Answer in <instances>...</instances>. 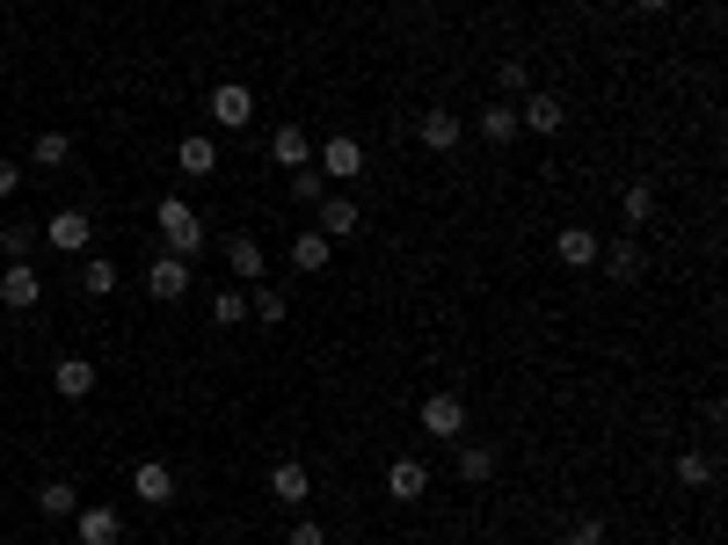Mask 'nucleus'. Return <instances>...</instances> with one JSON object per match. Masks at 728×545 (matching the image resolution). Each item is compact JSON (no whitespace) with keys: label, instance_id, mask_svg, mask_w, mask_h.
<instances>
[{"label":"nucleus","instance_id":"obj_1","mask_svg":"<svg viewBox=\"0 0 728 545\" xmlns=\"http://www.w3.org/2000/svg\"><path fill=\"white\" fill-rule=\"evenodd\" d=\"M161 233H168V255L190 262L197 248H204V218H197L183 197H161Z\"/></svg>","mask_w":728,"mask_h":545},{"label":"nucleus","instance_id":"obj_2","mask_svg":"<svg viewBox=\"0 0 728 545\" xmlns=\"http://www.w3.org/2000/svg\"><path fill=\"white\" fill-rule=\"evenodd\" d=\"M204 110H212L226 131H241V124H255V88H241V80H218Z\"/></svg>","mask_w":728,"mask_h":545},{"label":"nucleus","instance_id":"obj_3","mask_svg":"<svg viewBox=\"0 0 728 545\" xmlns=\"http://www.w3.org/2000/svg\"><path fill=\"white\" fill-rule=\"evenodd\" d=\"M321 175H328V182H357V175H364V145L357 139H350V131H336V139H328V145H321Z\"/></svg>","mask_w":728,"mask_h":545},{"label":"nucleus","instance_id":"obj_4","mask_svg":"<svg viewBox=\"0 0 728 545\" xmlns=\"http://www.w3.org/2000/svg\"><path fill=\"white\" fill-rule=\"evenodd\" d=\"M423 429L444 436V444H460V436H466V401H460V393H430V401H423Z\"/></svg>","mask_w":728,"mask_h":545},{"label":"nucleus","instance_id":"obj_5","mask_svg":"<svg viewBox=\"0 0 728 545\" xmlns=\"http://www.w3.org/2000/svg\"><path fill=\"white\" fill-rule=\"evenodd\" d=\"M146 291H153V306L183 299V291H190V262H183V255H153V269H146Z\"/></svg>","mask_w":728,"mask_h":545},{"label":"nucleus","instance_id":"obj_6","mask_svg":"<svg viewBox=\"0 0 728 545\" xmlns=\"http://www.w3.org/2000/svg\"><path fill=\"white\" fill-rule=\"evenodd\" d=\"M37 299H45V277H37L29 262H8V277H0V306H8V313H29Z\"/></svg>","mask_w":728,"mask_h":545},{"label":"nucleus","instance_id":"obj_7","mask_svg":"<svg viewBox=\"0 0 728 545\" xmlns=\"http://www.w3.org/2000/svg\"><path fill=\"white\" fill-rule=\"evenodd\" d=\"M415 139H423V153H460V117H452V110L437 102V110H423Z\"/></svg>","mask_w":728,"mask_h":545},{"label":"nucleus","instance_id":"obj_8","mask_svg":"<svg viewBox=\"0 0 728 545\" xmlns=\"http://www.w3.org/2000/svg\"><path fill=\"white\" fill-rule=\"evenodd\" d=\"M387 495L393 502H423L430 495V466H423V458H393L387 466Z\"/></svg>","mask_w":728,"mask_h":545},{"label":"nucleus","instance_id":"obj_9","mask_svg":"<svg viewBox=\"0 0 728 545\" xmlns=\"http://www.w3.org/2000/svg\"><path fill=\"white\" fill-rule=\"evenodd\" d=\"M269 495H277V502H291V509H299V502L314 495V473H306V466H299V458H277V466H269Z\"/></svg>","mask_w":728,"mask_h":545},{"label":"nucleus","instance_id":"obj_10","mask_svg":"<svg viewBox=\"0 0 728 545\" xmlns=\"http://www.w3.org/2000/svg\"><path fill=\"white\" fill-rule=\"evenodd\" d=\"M51 393H59V401H88V393H96V364H88V356H66V364L51 371Z\"/></svg>","mask_w":728,"mask_h":545},{"label":"nucleus","instance_id":"obj_11","mask_svg":"<svg viewBox=\"0 0 728 545\" xmlns=\"http://www.w3.org/2000/svg\"><path fill=\"white\" fill-rule=\"evenodd\" d=\"M131 495L161 509V502H175V473L161 466V458H146V466H131Z\"/></svg>","mask_w":728,"mask_h":545},{"label":"nucleus","instance_id":"obj_12","mask_svg":"<svg viewBox=\"0 0 728 545\" xmlns=\"http://www.w3.org/2000/svg\"><path fill=\"white\" fill-rule=\"evenodd\" d=\"M73 531H80V545H117L124 538V517H117V509H73Z\"/></svg>","mask_w":728,"mask_h":545},{"label":"nucleus","instance_id":"obj_13","mask_svg":"<svg viewBox=\"0 0 728 545\" xmlns=\"http://www.w3.org/2000/svg\"><path fill=\"white\" fill-rule=\"evenodd\" d=\"M314 212H321V233H328V240H350V233L364 226V212L350 204V197H321Z\"/></svg>","mask_w":728,"mask_h":545},{"label":"nucleus","instance_id":"obj_14","mask_svg":"<svg viewBox=\"0 0 728 545\" xmlns=\"http://www.w3.org/2000/svg\"><path fill=\"white\" fill-rule=\"evenodd\" d=\"M175 167H183L190 182H204V175H218V145L204 139V131H197V139H183V145H175Z\"/></svg>","mask_w":728,"mask_h":545},{"label":"nucleus","instance_id":"obj_15","mask_svg":"<svg viewBox=\"0 0 728 545\" xmlns=\"http://www.w3.org/2000/svg\"><path fill=\"white\" fill-rule=\"evenodd\" d=\"M226 269H234L241 284H263V269H269V262H263V248H255L248 233H234V240H226Z\"/></svg>","mask_w":728,"mask_h":545},{"label":"nucleus","instance_id":"obj_16","mask_svg":"<svg viewBox=\"0 0 728 545\" xmlns=\"http://www.w3.org/2000/svg\"><path fill=\"white\" fill-rule=\"evenodd\" d=\"M554 255L568 262V269H590V262H598V233H590V226H561Z\"/></svg>","mask_w":728,"mask_h":545},{"label":"nucleus","instance_id":"obj_17","mask_svg":"<svg viewBox=\"0 0 728 545\" xmlns=\"http://www.w3.org/2000/svg\"><path fill=\"white\" fill-rule=\"evenodd\" d=\"M517 102H525V110H517V124H532V131H547V139L568 124V110H561L554 96H517Z\"/></svg>","mask_w":728,"mask_h":545},{"label":"nucleus","instance_id":"obj_18","mask_svg":"<svg viewBox=\"0 0 728 545\" xmlns=\"http://www.w3.org/2000/svg\"><path fill=\"white\" fill-rule=\"evenodd\" d=\"M51 248H66V255H80L88 248V212H51Z\"/></svg>","mask_w":728,"mask_h":545},{"label":"nucleus","instance_id":"obj_19","mask_svg":"<svg viewBox=\"0 0 728 545\" xmlns=\"http://www.w3.org/2000/svg\"><path fill=\"white\" fill-rule=\"evenodd\" d=\"M598 255H605L612 284H633V277H641V248H633V240H612V248H598Z\"/></svg>","mask_w":728,"mask_h":545},{"label":"nucleus","instance_id":"obj_20","mask_svg":"<svg viewBox=\"0 0 728 545\" xmlns=\"http://www.w3.org/2000/svg\"><path fill=\"white\" fill-rule=\"evenodd\" d=\"M117 284H124V277H117V262H110V255H88V262H80V291H88V299H110Z\"/></svg>","mask_w":728,"mask_h":545},{"label":"nucleus","instance_id":"obj_21","mask_svg":"<svg viewBox=\"0 0 728 545\" xmlns=\"http://www.w3.org/2000/svg\"><path fill=\"white\" fill-rule=\"evenodd\" d=\"M269 161H277V167H306V131H299V124H277V139H269Z\"/></svg>","mask_w":728,"mask_h":545},{"label":"nucleus","instance_id":"obj_22","mask_svg":"<svg viewBox=\"0 0 728 545\" xmlns=\"http://www.w3.org/2000/svg\"><path fill=\"white\" fill-rule=\"evenodd\" d=\"M291 262H299V269H328V262H336V240L328 233H299L291 240Z\"/></svg>","mask_w":728,"mask_h":545},{"label":"nucleus","instance_id":"obj_23","mask_svg":"<svg viewBox=\"0 0 728 545\" xmlns=\"http://www.w3.org/2000/svg\"><path fill=\"white\" fill-rule=\"evenodd\" d=\"M510 131H517V102H488V110H481V139L488 145H510Z\"/></svg>","mask_w":728,"mask_h":545},{"label":"nucleus","instance_id":"obj_24","mask_svg":"<svg viewBox=\"0 0 728 545\" xmlns=\"http://www.w3.org/2000/svg\"><path fill=\"white\" fill-rule=\"evenodd\" d=\"M619 218H627V226H649L655 218V190L649 182H627V190H619Z\"/></svg>","mask_w":728,"mask_h":545},{"label":"nucleus","instance_id":"obj_25","mask_svg":"<svg viewBox=\"0 0 728 545\" xmlns=\"http://www.w3.org/2000/svg\"><path fill=\"white\" fill-rule=\"evenodd\" d=\"M37 509H45V517H73V509H80L73 480H45V487H37Z\"/></svg>","mask_w":728,"mask_h":545},{"label":"nucleus","instance_id":"obj_26","mask_svg":"<svg viewBox=\"0 0 728 545\" xmlns=\"http://www.w3.org/2000/svg\"><path fill=\"white\" fill-rule=\"evenodd\" d=\"M452 466H460V480H474V487H481V480L495 473V451H488V444H460V458H452Z\"/></svg>","mask_w":728,"mask_h":545},{"label":"nucleus","instance_id":"obj_27","mask_svg":"<svg viewBox=\"0 0 728 545\" xmlns=\"http://www.w3.org/2000/svg\"><path fill=\"white\" fill-rule=\"evenodd\" d=\"M678 487H714V458L706 451H678Z\"/></svg>","mask_w":728,"mask_h":545},{"label":"nucleus","instance_id":"obj_28","mask_svg":"<svg viewBox=\"0 0 728 545\" xmlns=\"http://www.w3.org/2000/svg\"><path fill=\"white\" fill-rule=\"evenodd\" d=\"M66 153H73L66 131H37V145H29V161L37 167H66Z\"/></svg>","mask_w":728,"mask_h":545},{"label":"nucleus","instance_id":"obj_29","mask_svg":"<svg viewBox=\"0 0 728 545\" xmlns=\"http://www.w3.org/2000/svg\"><path fill=\"white\" fill-rule=\"evenodd\" d=\"M291 197H299V204H321V197H328V175H321L314 161H306V167H291Z\"/></svg>","mask_w":728,"mask_h":545},{"label":"nucleus","instance_id":"obj_30","mask_svg":"<svg viewBox=\"0 0 728 545\" xmlns=\"http://www.w3.org/2000/svg\"><path fill=\"white\" fill-rule=\"evenodd\" d=\"M248 313H255V320H263V328H277V320H285V291L255 284V291H248Z\"/></svg>","mask_w":728,"mask_h":545},{"label":"nucleus","instance_id":"obj_31","mask_svg":"<svg viewBox=\"0 0 728 545\" xmlns=\"http://www.w3.org/2000/svg\"><path fill=\"white\" fill-rule=\"evenodd\" d=\"M495 80H503V102L510 96H532V66H525V59H503V66H495Z\"/></svg>","mask_w":728,"mask_h":545},{"label":"nucleus","instance_id":"obj_32","mask_svg":"<svg viewBox=\"0 0 728 545\" xmlns=\"http://www.w3.org/2000/svg\"><path fill=\"white\" fill-rule=\"evenodd\" d=\"M212 320H218V328H241V320H248V291H218Z\"/></svg>","mask_w":728,"mask_h":545},{"label":"nucleus","instance_id":"obj_33","mask_svg":"<svg viewBox=\"0 0 728 545\" xmlns=\"http://www.w3.org/2000/svg\"><path fill=\"white\" fill-rule=\"evenodd\" d=\"M0 248H8V255L23 262L29 248H37V226H23V218H15V226H0Z\"/></svg>","mask_w":728,"mask_h":545},{"label":"nucleus","instance_id":"obj_34","mask_svg":"<svg viewBox=\"0 0 728 545\" xmlns=\"http://www.w3.org/2000/svg\"><path fill=\"white\" fill-rule=\"evenodd\" d=\"M568 545H605V523H598V517H576V523H568Z\"/></svg>","mask_w":728,"mask_h":545},{"label":"nucleus","instance_id":"obj_35","mask_svg":"<svg viewBox=\"0 0 728 545\" xmlns=\"http://www.w3.org/2000/svg\"><path fill=\"white\" fill-rule=\"evenodd\" d=\"M291 545H328V531H321V523L306 517V523H291Z\"/></svg>","mask_w":728,"mask_h":545},{"label":"nucleus","instance_id":"obj_36","mask_svg":"<svg viewBox=\"0 0 728 545\" xmlns=\"http://www.w3.org/2000/svg\"><path fill=\"white\" fill-rule=\"evenodd\" d=\"M15 190H23V167H15V161H0V197H15Z\"/></svg>","mask_w":728,"mask_h":545},{"label":"nucleus","instance_id":"obj_37","mask_svg":"<svg viewBox=\"0 0 728 545\" xmlns=\"http://www.w3.org/2000/svg\"><path fill=\"white\" fill-rule=\"evenodd\" d=\"M633 8H641V15H663V8H670V0H633Z\"/></svg>","mask_w":728,"mask_h":545},{"label":"nucleus","instance_id":"obj_38","mask_svg":"<svg viewBox=\"0 0 728 545\" xmlns=\"http://www.w3.org/2000/svg\"><path fill=\"white\" fill-rule=\"evenodd\" d=\"M0 371H8V350H0Z\"/></svg>","mask_w":728,"mask_h":545}]
</instances>
